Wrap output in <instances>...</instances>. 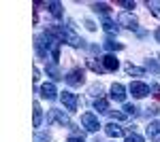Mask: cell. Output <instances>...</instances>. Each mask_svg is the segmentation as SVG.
<instances>
[{"label": "cell", "instance_id": "cell-1", "mask_svg": "<svg viewBox=\"0 0 160 142\" xmlns=\"http://www.w3.org/2000/svg\"><path fill=\"white\" fill-rule=\"evenodd\" d=\"M47 123L49 125H60V127H71V130H75V125H73V121L68 119V115H64V110H58V108H51L49 110Z\"/></svg>", "mask_w": 160, "mask_h": 142}, {"label": "cell", "instance_id": "cell-14", "mask_svg": "<svg viewBox=\"0 0 160 142\" xmlns=\"http://www.w3.org/2000/svg\"><path fill=\"white\" fill-rule=\"evenodd\" d=\"M94 108H96L98 112H102V115H105V112H111L109 110V102H107L105 98H98V100L94 102Z\"/></svg>", "mask_w": 160, "mask_h": 142}, {"label": "cell", "instance_id": "cell-16", "mask_svg": "<svg viewBox=\"0 0 160 142\" xmlns=\"http://www.w3.org/2000/svg\"><path fill=\"white\" fill-rule=\"evenodd\" d=\"M92 9H94L96 13H102V15H107V13L111 11V7L107 4V2H94V4H92Z\"/></svg>", "mask_w": 160, "mask_h": 142}, {"label": "cell", "instance_id": "cell-7", "mask_svg": "<svg viewBox=\"0 0 160 142\" xmlns=\"http://www.w3.org/2000/svg\"><path fill=\"white\" fill-rule=\"evenodd\" d=\"M124 98H126V89H124L122 83H113L111 85V100H115V102H124Z\"/></svg>", "mask_w": 160, "mask_h": 142}, {"label": "cell", "instance_id": "cell-26", "mask_svg": "<svg viewBox=\"0 0 160 142\" xmlns=\"http://www.w3.org/2000/svg\"><path fill=\"white\" fill-rule=\"evenodd\" d=\"M124 110H126V115H132V117L137 115V106L135 104H124Z\"/></svg>", "mask_w": 160, "mask_h": 142}, {"label": "cell", "instance_id": "cell-12", "mask_svg": "<svg viewBox=\"0 0 160 142\" xmlns=\"http://www.w3.org/2000/svg\"><path fill=\"white\" fill-rule=\"evenodd\" d=\"M47 74H49L53 81H60V79H64L62 76V72H60V68H58V64L56 62H51V64H47Z\"/></svg>", "mask_w": 160, "mask_h": 142}, {"label": "cell", "instance_id": "cell-34", "mask_svg": "<svg viewBox=\"0 0 160 142\" xmlns=\"http://www.w3.org/2000/svg\"><path fill=\"white\" fill-rule=\"evenodd\" d=\"M154 36H156V40L160 43V30H156V34H154Z\"/></svg>", "mask_w": 160, "mask_h": 142}, {"label": "cell", "instance_id": "cell-8", "mask_svg": "<svg viewBox=\"0 0 160 142\" xmlns=\"http://www.w3.org/2000/svg\"><path fill=\"white\" fill-rule=\"evenodd\" d=\"M100 64H102L105 70H109V72H115L120 68V62L115 59V55H105V57L100 59Z\"/></svg>", "mask_w": 160, "mask_h": 142}, {"label": "cell", "instance_id": "cell-27", "mask_svg": "<svg viewBox=\"0 0 160 142\" xmlns=\"http://www.w3.org/2000/svg\"><path fill=\"white\" fill-rule=\"evenodd\" d=\"M109 115H111L113 121H124L126 119V112H109Z\"/></svg>", "mask_w": 160, "mask_h": 142}, {"label": "cell", "instance_id": "cell-29", "mask_svg": "<svg viewBox=\"0 0 160 142\" xmlns=\"http://www.w3.org/2000/svg\"><path fill=\"white\" fill-rule=\"evenodd\" d=\"M120 4H122L124 9H135V2H126V0H120Z\"/></svg>", "mask_w": 160, "mask_h": 142}, {"label": "cell", "instance_id": "cell-33", "mask_svg": "<svg viewBox=\"0 0 160 142\" xmlns=\"http://www.w3.org/2000/svg\"><path fill=\"white\" fill-rule=\"evenodd\" d=\"M41 79V72H38V68H34V81H38Z\"/></svg>", "mask_w": 160, "mask_h": 142}, {"label": "cell", "instance_id": "cell-18", "mask_svg": "<svg viewBox=\"0 0 160 142\" xmlns=\"http://www.w3.org/2000/svg\"><path fill=\"white\" fill-rule=\"evenodd\" d=\"M102 28H105V32H109V34H115V32H118V25H115V21H111L109 17L102 21Z\"/></svg>", "mask_w": 160, "mask_h": 142}, {"label": "cell", "instance_id": "cell-23", "mask_svg": "<svg viewBox=\"0 0 160 142\" xmlns=\"http://www.w3.org/2000/svg\"><path fill=\"white\" fill-rule=\"evenodd\" d=\"M126 142H145V140H143V136H139L137 131H130V134L126 136Z\"/></svg>", "mask_w": 160, "mask_h": 142}, {"label": "cell", "instance_id": "cell-32", "mask_svg": "<svg viewBox=\"0 0 160 142\" xmlns=\"http://www.w3.org/2000/svg\"><path fill=\"white\" fill-rule=\"evenodd\" d=\"M68 142H83V138H75V136H71V138H68Z\"/></svg>", "mask_w": 160, "mask_h": 142}, {"label": "cell", "instance_id": "cell-10", "mask_svg": "<svg viewBox=\"0 0 160 142\" xmlns=\"http://www.w3.org/2000/svg\"><path fill=\"white\" fill-rule=\"evenodd\" d=\"M105 131H107L109 138H122V136H124V130L115 123V121H111L109 125H105Z\"/></svg>", "mask_w": 160, "mask_h": 142}, {"label": "cell", "instance_id": "cell-11", "mask_svg": "<svg viewBox=\"0 0 160 142\" xmlns=\"http://www.w3.org/2000/svg\"><path fill=\"white\" fill-rule=\"evenodd\" d=\"M41 95H43V98H47V100H56V98H58L56 85H53V83H45V85H41Z\"/></svg>", "mask_w": 160, "mask_h": 142}, {"label": "cell", "instance_id": "cell-2", "mask_svg": "<svg viewBox=\"0 0 160 142\" xmlns=\"http://www.w3.org/2000/svg\"><path fill=\"white\" fill-rule=\"evenodd\" d=\"M66 83L71 85V87H79V85L86 83V72L81 70V68H73V70L66 74Z\"/></svg>", "mask_w": 160, "mask_h": 142}, {"label": "cell", "instance_id": "cell-25", "mask_svg": "<svg viewBox=\"0 0 160 142\" xmlns=\"http://www.w3.org/2000/svg\"><path fill=\"white\" fill-rule=\"evenodd\" d=\"M100 91H102V87H100V85H92V87H90V95H92V98H96V100L100 98Z\"/></svg>", "mask_w": 160, "mask_h": 142}, {"label": "cell", "instance_id": "cell-30", "mask_svg": "<svg viewBox=\"0 0 160 142\" xmlns=\"http://www.w3.org/2000/svg\"><path fill=\"white\" fill-rule=\"evenodd\" d=\"M148 115L156 117V115H158V106H149V108H148Z\"/></svg>", "mask_w": 160, "mask_h": 142}, {"label": "cell", "instance_id": "cell-6", "mask_svg": "<svg viewBox=\"0 0 160 142\" xmlns=\"http://www.w3.org/2000/svg\"><path fill=\"white\" fill-rule=\"evenodd\" d=\"M130 94L135 95V98H145L149 94V85L141 83V81H132L130 83Z\"/></svg>", "mask_w": 160, "mask_h": 142}, {"label": "cell", "instance_id": "cell-5", "mask_svg": "<svg viewBox=\"0 0 160 142\" xmlns=\"http://www.w3.org/2000/svg\"><path fill=\"white\" fill-rule=\"evenodd\" d=\"M81 123H83V127H86L88 131H98V127H100L98 119L94 117L92 112H86V115H81Z\"/></svg>", "mask_w": 160, "mask_h": 142}, {"label": "cell", "instance_id": "cell-24", "mask_svg": "<svg viewBox=\"0 0 160 142\" xmlns=\"http://www.w3.org/2000/svg\"><path fill=\"white\" fill-rule=\"evenodd\" d=\"M88 66H90V68H92V70L94 72H105V68H102V64H96V62H94V59H88Z\"/></svg>", "mask_w": 160, "mask_h": 142}, {"label": "cell", "instance_id": "cell-4", "mask_svg": "<svg viewBox=\"0 0 160 142\" xmlns=\"http://www.w3.org/2000/svg\"><path fill=\"white\" fill-rule=\"evenodd\" d=\"M60 100H62V104L66 106V110H68V112H75V110H77V104H79V98H77V95H75L73 91H62Z\"/></svg>", "mask_w": 160, "mask_h": 142}, {"label": "cell", "instance_id": "cell-19", "mask_svg": "<svg viewBox=\"0 0 160 142\" xmlns=\"http://www.w3.org/2000/svg\"><path fill=\"white\" fill-rule=\"evenodd\" d=\"M105 49H107V51H120V49H124V45H120V43L107 38V40H105Z\"/></svg>", "mask_w": 160, "mask_h": 142}, {"label": "cell", "instance_id": "cell-35", "mask_svg": "<svg viewBox=\"0 0 160 142\" xmlns=\"http://www.w3.org/2000/svg\"><path fill=\"white\" fill-rule=\"evenodd\" d=\"M96 142H98V140H96Z\"/></svg>", "mask_w": 160, "mask_h": 142}, {"label": "cell", "instance_id": "cell-21", "mask_svg": "<svg viewBox=\"0 0 160 142\" xmlns=\"http://www.w3.org/2000/svg\"><path fill=\"white\" fill-rule=\"evenodd\" d=\"M34 142H51V136L47 131H38L37 136H34Z\"/></svg>", "mask_w": 160, "mask_h": 142}, {"label": "cell", "instance_id": "cell-17", "mask_svg": "<svg viewBox=\"0 0 160 142\" xmlns=\"http://www.w3.org/2000/svg\"><path fill=\"white\" fill-rule=\"evenodd\" d=\"M41 121H43V110H41V104L34 102V127L41 125Z\"/></svg>", "mask_w": 160, "mask_h": 142}, {"label": "cell", "instance_id": "cell-22", "mask_svg": "<svg viewBox=\"0 0 160 142\" xmlns=\"http://www.w3.org/2000/svg\"><path fill=\"white\" fill-rule=\"evenodd\" d=\"M145 66H148V68H149V70H152V72H154L156 76H158V74H160V66H158V64H156V62H154V59H148V62H145Z\"/></svg>", "mask_w": 160, "mask_h": 142}, {"label": "cell", "instance_id": "cell-9", "mask_svg": "<svg viewBox=\"0 0 160 142\" xmlns=\"http://www.w3.org/2000/svg\"><path fill=\"white\" fill-rule=\"evenodd\" d=\"M148 138H149V142H160V123L158 121H152L148 125Z\"/></svg>", "mask_w": 160, "mask_h": 142}, {"label": "cell", "instance_id": "cell-28", "mask_svg": "<svg viewBox=\"0 0 160 142\" xmlns=\"http://www.w3.org/2000/svg\"><path fill=\"white\" fill-rule=\"evenodd\" d=\"M152 91H154V95H156V100H160V87L156 83L152 85Z\"/></svg>", "mask_w": 160, "mask_h": 142}, {"label": "cell", "instance_id": "cell-31", "mask_svg": "<svg viewBox=\"0 0 160 142\" xmlns=\"http://www.w3.org/2000/svg\"><path fill=\"white\" fill-rule=\"evenodd\" d=\"M86 28H88V30H92V32L96 30V25H94V21H92V19H86Z\"/></svg>", "mask_w": 160, "mask_h": 142}, {"label": "cell", "instance_id": "cell-15", "mask_svg": "<svg viewBox=\"0 0 160 142\" xmlns=\"http://www.w3.org/2000/svg\"><path fill=\"white\" fill-rule=\"evenodd\" d=\"M145 4H148V9L152 11V15H156V17L160 19V2L158 0H148Z\"/></svg>", "mask_w": 160, "mask_h": 142}, {"label": "cell", "instance_id": "cell-13", "mask_svg": "<svg viewBox=\"0 0 160 142\" xmlns=\"http://www.w3.org/2000/svg\"><path fill=\"white\" fill-rule=\"evenodd\" d=\"M47 9H49V13L56 17V19L62 17V4L60 2H47Z\"/></svg>", "mask_w": 160, "mask_h": 142}, {"label": "cell", "instance_id": "cell-20", "mask_svg": "<svg viewBox=\"0 0 160 142\" xmlns=\"http://www.w3.org/2000/svg\"><path fill=\"white\" fill-rule=\"evenodd\" d=\"M126 72H128V74H135V76H143V74H145L143 68H137L132 64H126Z\"/></svg>", "mask_w": 160, "mask_h": 142}, {"label": "cell", "instance_id": "cell-3", "mask_svg": "<svg viewBox=\"0 0 160 142\" xmlns=\"http://www.w3.org/2000/svg\"><path fill=\"white\" fill-rule=\"evenodd\" d=\"M118 24L122 25V28H126V30H137L139 28V19H137L132 13H120V17H118Z\"/></svg>", "mask_w": 160, "mask_h": 142}]
</instances>
